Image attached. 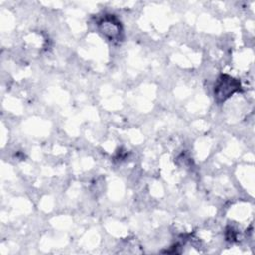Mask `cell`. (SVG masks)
<instances>
[{
    "label": "cell",
    "instance_id": "obj_1",
    "mask_svg": "<svg viewBox=\"0 0 255 255\" xmlns=\"http://www.w3.org/2000/svg\"><path fill=\"white\" fill-rule=\"evenodd\" d=\"M240 90V82L228 75H221L214 87V97L218 103L224 102Z\"/></svg>",
    "mask_w": 255,
    "mask_h": 255
},
{
    "label": "cell",
    "instance_id": "obj_2",
    "mask_svg": "<svg viewBox=\"0 0 255 255\" xmlns=\"http://www.w3.org/2000/svg\"><path fill=\"white\" fill-rule=\"evenodd\" d=\"M100 32L110 41H118L121 39L122 26L120 21L114 15H106L99 22Z\"/></svg>",
    "mask_w": 255,
    "mask_h": 255
}]
</instances>
